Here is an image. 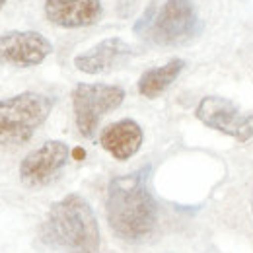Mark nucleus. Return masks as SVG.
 Masks as SVG:
<instances>
[{
  "label": "nucleus",
  "mask_w": 253,
  "mask_h": 253,
  "mask_svg": "<svg viewBox=\"0 0 253 253\" xmlns=\"http://www.w3.org/2000/svg\"><path fill=\"white\" fill-rule=\"evenodd\" d=\"M152 168L113 177L107 185L105 216L111 232L123 242L146 240L158 224V203L148 189Z\"/></svg>",
  "instance_id": "f257e3e1"
},
{
  "label": "nucleus",
  "mask_w": 253,
  "mask_h": 253,
  "mask_svg": "<svg viewBox=\"0 0 253 253\" xmlns=\"http://www.w3.org/2000/svg\"><path fill=\"white\" fill-rule=\"evenodd\" d=\"M41 238L64 253H99L101 234L92 205L78 193H68L49 207Z\"/></svg>",
  "instance_id": "f03ea898"
},
{
  "label": "nucleus",
  "mask_w": 253,
  "mask_h": 253,
  "mask_svg": "<svg viewBox=\"0 0 253 253\" xmlns=\"http://www.w3.org/2000/svg\"><path fill=\"white\" fill-rule=\"evenodd\" d=\"M53 111V99L39 92H22L0 99V146L28 144Z\"/></svg>",
  "instance_id": "7ed1b4c3"
},
{
  "label": "nucleus",
  "mask_w": 253,
  "mask_h": 253,
  "mask_svg": "<svg viewBox=\"0 0 253 253\" xmlns=\"http://www.w3.org/2000/svg\"><path fill=\"white\" fill-rule=\"evenodd\" d=\"M125 90L113 84H88L80 82L72 90V111L78 132L84 138H92L101 117L115 111L125 101Z\"/></svg>",
  "instance_id": "20e7f679"
},
{
  "label": "nucleus",
  "mask_w": 253,
  "mask_h": 253,
  "mask_svg": "<svg viewBox=\"0 0 253 253\" xmlns=\"http://www.w3.org/2000/svg\"><path fill=\"white\" fill-rule=\"evenodd\" d=\"M201 30L197 8L191 0H166L148 26V35L158 45H179Z\"/></svg>",
  "instance_id": "39448f33"
},
{
  "label": "nucleus",
  "mask_w": 253,
  "mask_h": 253,
  "mask_svg": "<svg viewBox=\"0 0 253 253\" xmlns=\"http://www.w3.org/2000/svg\"><path fill=\"white\" fill-rule=\"evenodd\" d=\"M195 117L205 126L232 136L238 142H248L253 138V111L244 113L226 97L205 95L195 107Z\"/></svg>",
  "instance_id": "423d86ee"
},
{
  "label": "nucleus",
  "mask_w": 253,
  "mask_h": 253,
  "mask_svg": "<svg viewBox=\"0 0 253 253\" xmlns=\"http://www.w3.org/2000/svg\"><path fill=\"white\" fill-rule=\"evenodd\" d=\"M70 160V148L63 140H47L20 162V181L30 189L49 185Z\"/></svg>",
  "instance_id": "0eeeda50"
},
{
  "label": "nucleus",
  "mask_w": 253,
  "mask_h": 253,
  "mask_svg": "<svg viewBox=\"0 0 253 253\" xmlns=\"http://www.w3.org/2000/svg\"><path fill=\"white\" fill-rule=\"evenodd\" d=\"M53 53V43L39 32H6L0 35V66L30 68Z\"/></svg>",
  "instance_id": "6e6552de"
},
{
  "label": "nucleus",
  "mask_w": 253,
  "mask_h": 253,
  "mask_svg": "<svg viewBox=\"0 0 253 253\" xmlns=\"http://www.w3.org/2000/svg\"><path fill=\"white\" fill-rule=\"evenodd\" d=\"M43 8L47 20L64 30L90 28L103 16L101 0H45Z\"/></svg>",
  "instance_id": "1a4fd4ad"
},
{
  "label": "nucleus",
  "mask_w": 253,
  "mask_h": 253,
  "mask_svg": "<svg viewBox=\"0 0 253 253\" xmlns=\"http://www.w3.org/2000/svg\"><path fill=\"white\" fill-rule=\"evenodd\" d=\"M132 55V47L121 37H107L92 49L74 57V66L84 74H101L113 70Z\"/></svg>",
  "instance_id": "9d476101"
},
{
  "label": "nucleus",
  "mask_w": 253,
  "mask_h": 253,
  "mask_svg": "<svg viewBox=\"0 0 253 253\" xmlns=\"http://www.w3.org/2000/svg\"><path fill=\"white\" fill-rule=\"evenodd\" d=\"M144 132L134 119H121L107 125L99 134L101 148L115 160H130L142 146Z\"/></svg>",
  "instance_id": "9b49d317"
},
{
  "label": "nucleus",
  "mask_w": 253,
  "mask_h": 253,
  "mask_svg": "<svg viewBox=\"0 0 253 253\" xmlns=\"http://www.w3.org/2000/svg\"><path fill=\"white\" fill-rule=\"evenodd\" d=\"M185 68V61L183 59H171L162 66H154L148 68L146 72H142V76L138 78V94L146 99H156L162 95L181 74V70Z\"/></svg>",
  "instance_id": "f8f14e48"
},
{
  "label": "nucleus",
  "mask_w": 253,
  "mask_h": 253,
  "mask_svg": "<svg viewBox=\"0 0 253 253\" xmlns=\"http://www.w3.org/2000/svg\"><path fill=\"white\" fill-rule=\"evenodd\" d=\"M6 2H8V0H0V10H2V6H4Z\"/></svg>",
  "instance_id": "ddd939ff"
},
{
  "label": "nucleus",
  "mask_w": 253,
  "mask_h": 253,
  "mask_svg": "<svg viewBox=\"0 0 253 253\" xmlns=\"http://www.w3.org/2000/svg\"><path fill=\"white\" fill-rule=\"evenodd\" d=\"M252 218H253V195H252Z\"/></svg>",
  "instance_id": "4468645a"
}]
</instances>
